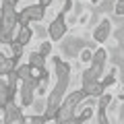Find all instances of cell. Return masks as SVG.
Returning <instances> with one entry per match:
<instances>
[{
    "instance_id": "cell-10",
    "label": "cell",
    "mask_w": 124,
    "mask_h": 124,
    "mask_svg": "<svg viewBox=\"0 0 124 124\" xmlns=\"http://www.w3.org/2000/svg\"><path fill=\"white\" fill-rule=\"evenodd\" d=\"M29 39H31V29L25 25V27L21 29V35H19V44L25 46V44H29Z\"/></svg>"
},
{
    "instance_id": "cell-15",
    "label": "cell",
    "mask_w": 124,
    "mask_h": 124,
    "mask_svg": "<svg viewBox=\"0 0 124 124\" xmlns=\"http://www.w3.org/2000/svg\"><path fill=\"white\" fill-rule=\"evenodd\" d=\"M50 2H52V0H41V6H44V8H46V6H48Z\"/></svg>"
},
{
    "instance_id": "cell-13",
    "label": "cell",
    "mask_w": 124,
    "mask_h": 124,
    "mask_svg": "<svg viewBox=\"0 0 124 124\" xmlns=\"http://www.w3.org/2000/svg\"><path fill=\"white\" fill-rule=\"evenodd\" d=\"M81 60H83V62H89V60H91V52H89V50H85V52L81 54Z\"/></svg>"
},
{
    "instance_id": "cell-12",
    "label": "cell",
    "mask_w": 124,
    "mask_h": 124,
    "mask_svg": "<svg viewBox=\"0 0 124 124\" xmlns=\"http://www.w3.org/2000/svg\"><path fill=\"white\" fill-rule=\"evenodd\" d=\"M124 13V0H116V15H122Z\"/></svg>"
},
{
    "instance_id": "cell-1",
    "label": "cell",
    "mask_w": 124,
    "mask_h": 124,
    "mask_svg": "<svg viewBox=\"0 0 124 124\" xmlns=\"http://www.w3.org/2000/svg\"><path fill=\"white\" fill-rule=\"evenodd\" d=\"M56 68L60 70V75H58L60 79H58L56 87H54L52 95H50V101H48V118H52V116L56 114V108H58V103H60L62 95H64V89H66V83H68V68H66V64H62V62L56 60Z\"/></svg>"
},
{
    "instance_id": "cell-14",
    "label": "cell",
    "mask_w": 124,
    "mask_h": 124,
    "mask_svg": "<svg viewBox=\"0 0 124 124\" xmlns=\"http://www.w3.org/2000/svg\"><path fill=\"white\" fill-rule=\"evenodd\" d=\"M48 52H50V44H44V46L39 48V54H41V56H46Z\"/></svg>"
},
{
    "instance_id": "cell-7",
    "label": "cell",
    "mask_w": 124,
    "mask_h": 124,
    "mask_svg": "<svg viewBox=\"0 0 124 124\" xmlns=\"http://www.w3.org/2000/svg\"><path fill=\"white\" fill-rule=\"evenodd\" d=\"M8 99H10V85H6L4 81H0V106H6Z\"/></svg>"
},
{
    "instance_id": "cell-9",
    "label": "cell",
    "mask_w": 124,
    "mask_h": 124,
    "mask_svg": "<svg viewBox=\"0 0 124 124\" xmlns=\"http://www.w3.org/2000/svg\"><path fill=\"white\" fill-rule=\"evenodd\" d=\"M6 103H8V101H6ZM10 120H19V122L23 120V116L17 112V108H15L13 103H8V108H6V122H10Z\"/></svg>"
},
{
    "instance_id": "cell-11",
    "label": "cell",
    "mask_w": 124,
    "mask_h": 124,
    "mask_svg": "<svg viewBox=\"0 0 124 124\" xmlns=\"http://www.w3.org/2000/svg\"><path fill=\"white\" fill-rule=\"evenodd\" d=\"M31 66H39L44 68V56L41 54H31V62H29Z\"/></svg>"
},
{
    "instance_id": "cell-3",
    "label": "cell",
    "mask_w": 124,
    "mask_h": 124,
    "mask_svg": "<svg viewBox=\"0 0 124 124\" xmlns=\"http://www.w3.org/2000/svg\"><path fill=\"white\" fill-rule=\"evenodd\" d=\"M41 17H44V6H29L21 13V23L27 25L29 21H39Z\"/></svg>"
},
{
    "instance_id": "cell-2",
    "label": "cell",
    "mask_w": 124,
    "mask_h": 124,
    "mask_svg": "<svg viewBox=\"0 0 124 124\" xmlns=\"http://www.w3.org/2000/svg\"><path fill=\"white\" fill-rule=\"evenodd\" d=\"M83 95H85L83 91H79V93H72L70 97L66 99V103L62 106V110H60V112H56V118H58V120H68V118H70V112L75 110V106L81 101V99H83Z\"/></svg>"
},
{
    "instance_id": "cell-8",
    "label": "cell",
    "mask_w": 124,
    "mask_h": 124,
    "mask_svg": "<svg viewBox=\"0 0 124 124\" xmlns=\"http://www.w3.org/2000/svg\"><path fill=\"white\" fill-rule=\"evenodd\" d=\"M13 68V58H6L4 54H0V75H8Z\"/></svg>"
},
{
    "instance_id": "cell-6",
    "label": "cell",
    "mask_w": 124,
    "mask_h": 124,
    "mask_svg": "<svg viewBox=\"0 0 124 124\" xmlns=\"http://www.w3.org/2000/svg\"><path fill=\"white\" fill-rule=\"evenodd\" d=\"M31 91H33V81H25V83H23V89H21V99H23V103H25V106L33 101Z\"/></svg>"
},
{
    "instance_id": "cell-5",
    "label": "cell",
    "mask_w": 124,
    "mask_h": 124,
    "mask_svg": "<svg viewBox=\"0 0 124 124\" xmlns=\"http://www.w3.org/2000/svg\"><path fill=\"white\" fill-rule=\"evenodd\" d=\"M108 35H110V21H103L101 25L95 29L93 37H95L97 41H106V39H108Z\"/></svg>"
},
{
    "instance_id": "cell-4",
    "label": "cell",
    "mask_w": 124,
    "mask_h": 124,
    "mask_svg": "<svg viewBox=\"0 0 124 124\" xmlns=\"http://www.w3.org/2000/svg\"><path fill=\"white\" fill-rule=\"evenodd\" d=\"M66 31V25H64V13L58 15V19H54V23L50 25V37L52 39H60Z\"/></svg>"
}]
</instances>
